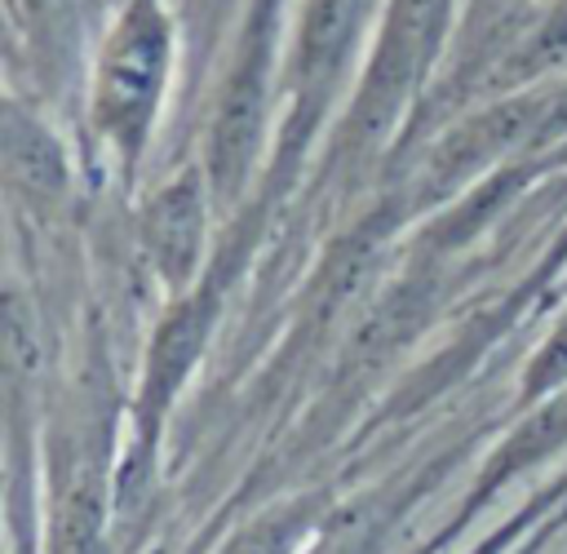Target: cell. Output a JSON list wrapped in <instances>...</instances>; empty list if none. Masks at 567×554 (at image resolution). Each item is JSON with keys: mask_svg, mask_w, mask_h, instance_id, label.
<instances>
[{"mask_svg": "<svg viewBox=\"0 0 567 554\" xmlns=\"http://www.w3.org/2000/svg\"><path fill=\"white\" fill-rule=\"evenodd\" d=\"M151 244L168 275H186V266L195 261V244H199V208L190 191H168L151 208Z\"/></svg>", "mask_w": 567, "mask_h": 554, "instance_id": "1", "label": "cell"}, {"mask_svg": "<svg viewBox=\"0 0 567 554\" xmlns=\"http://www.w3.org/2000/svg\"><path fill=\"white\" fill-rule=\"evenodd\" d=\"M310 505H279L239 527L217 554H301L310 545Z\"/></svg>", "mask_w": 567, "mask_h": 554, "instance_id": "2", "label": "cell"}, {"mask_svg": "<svg viewBox=\"0 0 567 554\" xmlns=\"http://www.w3.org/2000/svg\"><path fill=\"white\" fill-rule=\"evenodd\" d=\"M385 536H390V519L381 514V505H359L332 514L301 554H385Z\"/></svg>", "mask_w": 567, "mask_h": 554, "instance_id": "3", "label": "cell"}, {"mask_svg": "<svg viewBox=\"0 0 567 554\" xmlns=\"http://www.w3.org/2000/svg\"><path fill=\"white\" fill-rule=\"evenodd\" d=\"M496 550H501V536H496V541H487V545H483V550H474V554H496Z\"/></svg>", "mask_w": 567, "mask_h": 554, "instance_id": "4", "label": "cell"}]
</instances>
